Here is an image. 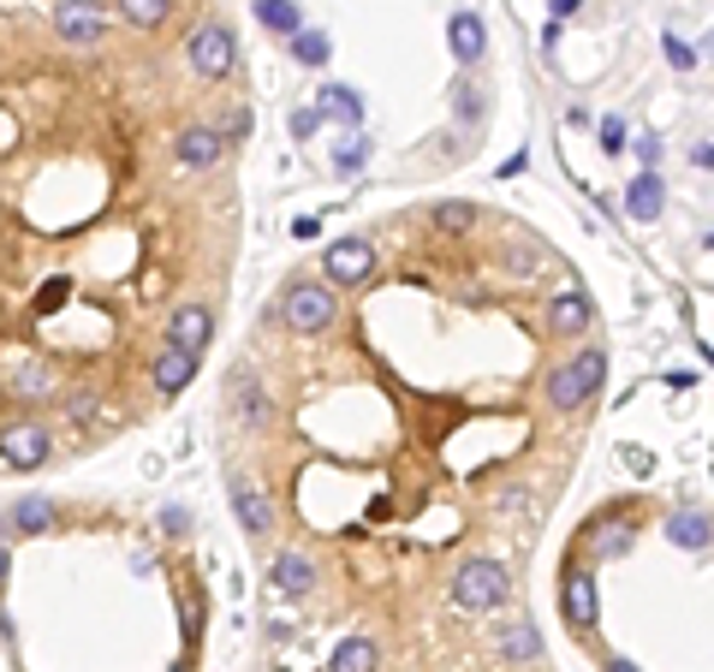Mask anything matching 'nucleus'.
Instances as JSON below:
<instances>
[{
	"instance_id": "24",
	"label": "nucleus",
	"mask_w": 714,
	"mask_h": 672,
	"mask_svg": "<svg viewBox=\"0 0 714 672\" xmlns=\"http://www.w3.org/2000/svg\"><path fill=\"white\" fill-rule=\"evenodd\" d=\"M54 524V506L42 500V494H31V500H19L12 506V530H24V536H42Z\"/></svg>"
},
{
	"instance_id": "19",
	"label": "nucleus",
	"mask_w": 714,
	"mask_h": 672,
	"mask_svg": "<svg viewBox=\"0 0 714 672\" xmlns=\"http://www.w3.org/2000/svg\"><path fill=\"white\" fill-rule=\"evenodd\" d=\"M274 583H281L286 595H304L316 583V565H310V553H298V548H286L281 560H274Z\"/></svg>"
},
{
	"instance_id": "29",
	"label": "nucleus",
	"mask_w": 714,
	"mask_h": 672,
	"mask_svg": "<svg viewBox=\"0 0 714 672\" xmlns=\"http://www.w3.org/2000/svg\"><path fill=\"white\" fill-rule=\"evenodd\" d=\"M661 48H667V60H673L679 71H691V66H696V54H691V42H684L679 31H667V36H661Z\"/></svg>"
},
{
	"instance_id": "10",
	"label": "nucleus",
	"mask_w": 714,
	"mask_h": 672,
	"mask_svg": "<svg viewBox=\"0 0 714 672\" xmlns=\"http://www.w3.org/2000/svg\"><path fill=\"white\" fill-rule=\"evenodd\" d=\"M560 613H565V625H578V631H590V625H595V577L578 572V565L560 583Z\"/></svg>"
},
{
	"instance_id": "4",
	"label": "nucleus",
	"mask_w": 714,
	"mask_h": 672,
	"mask_svg": "<svg viewBox=\"0 0 714 672\" xmlns=\"http://www.w3.org/2000/svg\"><path fill=\"white\" fill-rule=\"evenodd\" d=\"M185 54H191V71H202V78H227L232 60H239V48H232V31L227 24H197L191 42H185Z\"/></svg>"
},
{
	"instance_id": "14",
	"label": "nucleus",
	"mask_w": 714,
	"mask_h": 672,
	"mask_svg": "<svg viewBox=\"0 0 714 672\" xmlns=\"http://www.w3.org/2000/svg\"><path fill=\"white\" fill-rule=\"evenodd\" d=\"M590 321H595V310H590L584 291H553V304H548L553 333H590Z\"/></svg>"
},
{
	"instance_id": "28",
	"label": "nucleus",
	"mask_w": 714,
	"mask_h": 672,
	"mask_svg": "<svg viewBox=\"0 0 714 672\" xmlns=\"http://www.w3.org/2000/svg\"><path fill=\"white\" fill-rule=\"evenodd\" d=\"M12 393H24V399H42V393H48V370H42V363H24V370H12Z\"/></svg>"
},
{
	"instance_id": "15",
	"label": "nucleus",
	"mask_w": 714,
	"mask_h": 672,
	"mask_svg": "<svg viewBox=\"0 0 714 672\" xmlns=\"http://www.w3.org/2000/svg\"><path fill=\"white\" fill-rule=\"evenodd\" d=\"M667 542H673V548H708V542H714V518H708V513H691V506H679V513L667 518Z\"/></svg>"
},
{
	"instance_id": "35",
	"label": "nucleus",
	"mask_w": 714,
	"mask_h": 672,
	"mask_svg": "<svg viewBox=\"0 0 714 672\" xmlns=\"http://www.w3.org/2000/svg\"><path fill=\"white\" fill-rule=\"evenodd\" d=\"M548 7H553V19H572V12H578V0H548Z\"/></svg>"
},
{
	"instance_id": "32",
	"label": "nucleus",
	"mask_w": 714,
	"mask_h": 672,
	"mask_svg": "<svg viewBox=\"0 0 714 672\" xmlns=\"http://www.w3.org/2000/svg\"><path fill=\"white\" fill-rule=\"evenodd\" d=\"M322 120H328L322 108H310V113H293V137H310V131L322 125Z\"/></svg>"
},
{
	"instance_id": "17",
	"label": "nucleus",
	"mask_w": 714,
	"mask_h": 672,
	"mask_svg": "<svg viewBox=\"0 0 714 672\" xmlns=\"http://www.w3.org/2000/svg\"><path fill=\"white\" fill-rule=\"evenodd\" d=\"M256 24L262 31H274V36H298L304 31V12H298V0H256Z\"/></svg>"
},
{
	"instance_id": "20",
	"label": "nucleus",
	"mask_w": 714,
	"mask_h": 672,
	"mask_svg": "<svg viewBox=\"0 0 714 672\" xmlns=\"http://www.w3.org/2000/svg\"><path fill=\"white\" fill-rule=\"evenodd\" d=\"M322 113L358 131V125H363V96L352 90V84H328V90H322Z\"/></svg>"
},
{
	"instance_id": "31",
	"label": "nucleus",
	"mask_w": 714,
	"mask_h": 672,
	"mask_svg": "<svg viewBox=\"0 0 714 672\" xmlns=\"http://www.w3.org/2000/svg\"><path fill=\"white\" fill-rule=\"evenodd\" d=\"M602 150H607V155L625 150V120H619V113H607V120H602Z\"/></svg>"
},
{
	"instance_id": "34",
	"label": "nucleus",
	"mask_w": 714,
	"mask_h": 672,
	"mask_svg": "<svg viewBox=\"0 0 714 672\" xmlns=\"http://www.w3.org/2000/svg\"><path fill=\"white\" fill-rule=\"evenodd\" d=\"M691 161H696V167H714V143H696Z\"/></svg>"
},
{
	"instance_id": "1",
	"label": "nucleus",
	"mask_w": 714,
	"mask_h": 672,
	"mask_svg": "<svg viewBox=\"0 0 714 672\" xmlns=\"http://www.w3.org/2000/svg\"><path fill=\"white\" fill-rule=\"evenodd\" d=\"M602 375H607L602 345H584L572 363H560V370L548 375V405H553V411H578V405H584L590 393L602 387Z\"/></svg>"
},
{
	"instance_id": "16",
	"label": "nucleus",
	"mask_w": 714,
	"mask_h": 672,
	"mask_svg": "<svg viewBox=\"0 0 714 672\" xmlns=\"http://www.w3.org/2000/svg\"><path fill=\"white\" fill-rule=\"evenodd\" d=\"M232 411H239V422H244V429H268V422H274V405H268V393H262V387H251V382H244V375H239V382H232Z\"/></svg>"
},
{
	"instance_id": "11",
	"label": "nucleus",
	"mask_w": 714,
	"mask_h": 672,
	"mask_svg": "<svg viewBox=\"0 0 714 672\" xmlns=\"http://www.w3.org/2000/svg\"><path fill=\"white\" fill-rule=\"evenodd\" d=\"M215 340V316L202 310V304H179L167 321V345H185V352H202V345Z\"/></svg>"
},
{
	"instance_id": "27",
	"label": "nucleus",
	"mask_w": 714,
	"mask_h": 672,
	"mask_svg": "<svg viewBox=\"0 0 714 672\" xmlns=\"http://www.w3.org/2000/svg\"><path fill=\"white\" fill-rule=\"evenodd\" d=\"M471 221H476L471 202H435V227H441V232H464Z\"/></svg>"
},
{
	"instance_id": "13",
	"label": "nucleus",
	"mask_w": 714,
	"mask_h": 672,
	"mask_svg": "<svg viewBox=\"0 0 714 672\" xmlns=\"http://www.w3.org/2000/svg\"><path fill=\"white\" fill-rule=\"evenodd\" d=\"M227 150V137L221 131H209V125H191V131H179V143H173V155L185 161V167H215Z\"/></svg>"
},
{
	"instance_id": "30",
	"label": "nucleus",
	"mask_w": 714,
	"mask_h": 672,
	"mask_svg": "<svg viewBox=\"0 0 714 672\" xmlns=\"http://www.w3.org/2000/svg\"><path fill=\"white\" fill-rule=\"evenodd\" d=\"M453 101H459V120H464V125H476V120H483V96H476L471 84H459Z\"/></svg>"
},
{
	"instance_id": "2",
	"label": "nucleus",
	"mask_w": 714,
	"mask_h": 672,
	"mask_svg": "<svg viewBox=\"0 0 714 672\" xmlns=\"http://www.w3.org/2000/svg\"><path fill=\"white\" fill-rule=\"evenodd\" d=\"M506 595H513V577H506L501 560H464L453 572V602L464 613H488V607H501Z\"/></svg>"
},
{
	"instance_id": "12",
	"label": "nucleus",
	"mask_w": 714,
	"mask_h": 672,
	"mask_svg": "<svg viewBox=\"0 0 714 672\" xmlns=\"http://www.w3.org/2000/svg\"><path fill=\"white\" fill-rule=\"evenodd\" d=\"M661 209H667V185H661V173H637L631 185H625V214L631 221H661Z\"/></svg>"
},
{
	"instance_id": "23",
	"label": "nucleus",
	"mask_w": 714,
	"mask_h": 672,
	"mask_svg": "<svg viewBox=\"0 0 714 672\" xmlns=\"http://www.w3.org/2000/svg\"><path fill=\"white\" fill-rule=\"evenodd\" d=\"M501 654H506V661H536V654H542L536 625H506V631H501Z\"/></svg>"
},
{
	"instance_id": "25",
	"label": "nucleus",
	"mask_w": 714,
	"mask_h": 672,
	"mask_svg": "<svg viewBox=\"0 0 714 672\" xmlns=\"http://www.w3.org/2000/svg\"><path fill=\"white\" fill-rule=\"evenodd\" d=\"M328 48H333L328 31H298V36H293V60H298V66H322Z\"/></svg>"
},
{
	"instance_id": "8",
	"label": "nucleus",
	"mask_w": 714,
	"mask_h": 672,
	"mask_svg": "<svg viewBox=\"0 0 714 672\" xmlns=\"http://www.w3.org/2000/svg\"><path fill=\"white\" fill-rule=\"evenodd\" d=\"M447 48H453V60H459V66H476V60L488 54V31H483V19H476L471 7L447 19Z\"/></svg>"
},
{
	"instance_id": "9",
	"label": "nucleus",
	"mask_w": 714,
	"mask_h": 672,
	"mask_svg": "<svg viewBox=\"0 0 714 672\" xmlns=\"http://www.w3.org/2000/svg\"><path fill=\"white\" fill-rule=\"evenodd\" d=\"M232 518H239L251 536H268V530H274V506H268V494H262L256 482L232 476Z\"/></svg>"
},
{
	"instance_id": "33",
	"label": "nucleus",
	"mask_w": 714,
	"mask_h": 672,
	"mask_svg": "<svg viewBox=\"0 0 714 672\" xmlns=\"http://www.w3.org/2000/svg\"><path fill=\"white\" fill-rule=\"evenodd\" d=\"M637 161H644V173H655V161H661V143L644 137V143H637Z\"/></svg>"
},
{
	"instance_id": "22",
	"label": "nucleus",
	"mask_w": 714,
	"mask_h": 672,
	"mask_svg": "<svg viewBox=\"0 0 714 672\" xmlns=\"http://www.w3.org/2000/svg\"><path fill=\"white\" fill-rule=\"evenodd\" d=\"M333 672H375V642L370 637H345L333 649Z\"/></svg>"
},
{
	"instance_id": "3",
	"label": "nucleus",
	"mask_w": 714,
	"mask_h": 672,
	"mask_svg": "<svg viewBox=\"0 0 714 672\" xmlns=\"http://www.w3.org/2000/svg\"><path fill=\"white\" fill-rule=\"evenodd\" d=\"M281 316H286V328H293V333H322L333 321V291L322 280H298L293 291H286Z\"/></svg>"
},
{
	"instance_id": "21",
	"label": "nucleus",
	"mask_w": 714,
	"mask_h": 672,
	"mask_svg": "<svg viewBox=\"0 0 714 672\" xmlns=\"http://www.w3.org/2000/svg\"><path fill=\"white\" fill-rule=\"evenodd\" d=\"M363 167H370V137H363V131H345V137L333 143V173L352 179V173H363Z\"/></svg>"
},
{
	"instance_id": "36",
	"label": "nucleus",
	"mask_w": 714,
	"mask_h": 672,
	"mask_svg": "<svg viewBox=\"0 0 714 672\" xmlns=\"http://www.w3.org/2000/svg\"><path fill=\"white\" fill-rule=\"evenodd\" d=\"M607 672H644V667H637V661H625V654H619V661H607Z\"/></svg>"
},
{
	"instance_id": "6",
	"label": "nucleus",
	"mask_w": 714,
	"mask_h": 672,
	"mask_svg": "<svg viewBox=\"0 0 714 672\" xmlns=\"http://www.w3.org/2000/svg\"><path fill=\"white\" fill-rule=\"evenodd\" d=\"M0 459H7V471H36V464L48 459V429H42V422H7Z\"/></svg>"
},
{
	"instance_id": "5",
	"label": "nucleus",
	"mask_w": 714,
	"mask_h": 672,
	"mask_svg": "<svg viewBox=\"0 0 714 672\" xmlns=\"http://www.w3.org/2000/svg\"><path fill=\"white\" fill-rule=\"evenodd\" d=\"M322 268H328V286H363V280L375 274V244H363V239L328 244Z\"/></svg>"
},
{
	"instance_id": "26",
	"label": "nucleus",
	"mask_w": 714,
	"mask_h": 672,
	"mask_svg": "<svg viewBox=\"0 0 714 672\" xmlns=\"http://www.w3.org/2000/svg\"><path fill=\"white\" fill-rule=\"evenodd\" d=\"M120 12H125L131 24H143V31H155V24H162L173 7H167V0H120Z\"/></svg>"
},
{
	"instance_id": "18",
	"label": "nucleus",
	"mask_w": 714,
	"mask_h": 672,
	"mask_svg": "<svg viewBox=\"0 0 714 672\" xmlns=\"http://www.w3.org/2000/svg\"><path fill=\"white\" fill-rule=\"evenodd\" d=\"M54 24H61V36H72V42H101V19L90 12V0H66V7L54 12Z\"/></svg>"
},
{
	"instance_id": "7",
	"label": "nucleus",
	"mask_w": 714,
	"mask_h": 672,
	"mask_svg": "<svg viewBox=\"0 0 714 672\" xmlns=\"http://www.w3.org/2000/svg\"><path fill=\"white\" fill-rule=\"evenodd\" d=\"M197 375V352H185V345H162V357L150 363V382L162 399H173V393H185Z\"/></svg>"
}]
</instances>
